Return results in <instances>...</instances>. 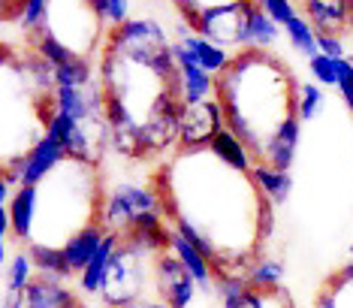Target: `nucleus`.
I'll return each mask as SVG.
<instances>
[{
  "mask_svg": "<svg viewBox=\"0 0 353 308\" xmlns=\"http://www.w3.org/2000/svg\"><path fill=\"white\" fill-rule=\"evenodd\" d=\"M100 85L112 124V145L130 160H145L179 142L184 103H160L154 94L184 100L172 43L154 19H130L112 28L103 46Z\"/></svg>",
  "mask_w": 353,
  "mask_h": 308,
  "instance_id": "nucleus-1",
  "label": "nucleus"
},
{
  "mask_svg": "<svg viewBox=\"0 0 353 308\" xmlns=\"http://www.w3.org/2000/svg\"><path fill=\"white\" fill-rule=\"evenodd\" d=\"M299 82L284 61L266 48H242L230 67L214 76V100L223 109V127L242 139L254 166L266 164L269 145L299 118Z\"/></svg>",
  "mask_w": 353,
  "mask_h": 308,
  "instance_id": "nucleus-2",
  "label": "nucleus"
},
{
  "mask_svg": "<svg viewBox=\"0 0 353 308\" xmlns=\"http://www.w3.org/2000/svg\"><path fill=\"white\" fill-rule=\"evenodd\" d=\"M151 215H163L160 197L154 188H139V184H118L106 200V212H103V224L115 236H127Z\"/></svg>",
  "mask_w": 353,
  "mask_h": 308,
  "instance_id": "nucleus-3",
  "label": "nucleus"
},
{
  "mask_svg": "<svg viewBox=\"0 0 353 308\" xmlns=\"http://www.w3.org/2000/svg\"><path fill=\"white\" fill-rule=\"evenodd\" d=\"M154 285H157V296L160 302H166L170 308H190L196 299V281L194 275L181 266V260L166 251L157 257L154 263Z\"/></svg>",
  "mask_w": 353,
  "mask_h": 308,
  "instance_id": "nucleus-4",
  "label": "nucleus"
},
{
  "mask_svg": "<svg viewBox=\"0 0 353 308\" xmlns=\"http://www.w3.org/2000/svg\"><path fill=\"white\" fill-rule=\"evenodd\" d=\"M223 127V109L214 100L203 103H190L181 112V127H179V145L181 148H205L212 145L214 133Z\"/></svg>",
  "mask_w": 353,
  "mask_h": 308,
  "instance_id": "nucleus-5",
  "label": "nucleus"
},
{
  "mask_svg": "<svg viewBox=\"0 0 353 308\" xmlns=\"http://www.w3.org/2000/svg\"><path fill=\"white\" fill-rule=\"evenodd\" d=\"M3 308H82V302L73 290L61 285V278L37 275L21 293L6 296Z\"/></svg>",
  "mask_w": 353,
  "mask_h": 308,
  "instance_id": "nucleus-6",
  "label": "nucleus"
},
{
  "mask_svg": "<svg viewBox=\"0 0 353 308\" xmlns=\"http://www.w3.org/2000/svg\"><path fill=\"white\" fill-rule=\"evenodd\" d=\"M172 52H175V61H179V70H181V85H184V106L190 103H203V100H212L214 94V76L205 73L199 67L196 55L190 52L188 46L181 43H172Z\"/></svg>",
  "mask_w": 353,
  "mask_h": 308,
  "instance_id": "nucleus-7",
  "label": "nucleus"
},
{
  "mask_svg": "<svg viewBox=\"0 0 353 308\" xmlns=\"http://www.w3.org/2000/svg\"><path fill=\"white\" fill-rule=\"evenodd\" d=\"M106 236H109L106 224H91V227H85L82 233H76V236L67 242V248H63L70 269L82 275L88 269V263L94 260V254L100 251V245H103V239Z\"/></svg>",
  "mask_w": 353,
  "mask_h": 308,
  "instance_id": "nucleus-8",
  "label": "nucleus"
},
{
  "mask_svg": "<svg viewBox=\"0 0 353 308\" xmlns=\"http://www.w3.org/2000/svg\"><path fill=\"white\" fill-rule=\"evenodd\" d=\"M118 242H121V236H115V233H109V236L103 239V245H100L97 254H94V260L88 263V269L82 275H79V287H82V293H103L109 269H112V260H115Z\"/></svg>",
  "mask_w": 353,
  "mask_h": 308,
  "instance_id": "nucleus-9",
  "label": "nucleus"
},
{
  "mask_svg": "<svg viewBox=\"0 0 353 308\" xmlns=\"http://www.w3.org/2000/svg\"><path fill=\"white\" fill-rule=\"evenodd\" d=\"M12 215V239L28 242L34 239V224H37V184H21L10 202Z\"/></svg>",
  "mask_w": 353,
  "mask_h": 308,
  "instance_id": "nucleus-10",
  "label": "nucleus"
},
{
  "mask_svg": "<svg viewBox=\"0 0 353 308\" xmlns=\"http://www.w3.org/2000/svg\"><path fill=\"white\" fill-rule=\"evenodd\" d=\"M170 251H172V254L181 260L184 269H188L190 275H194V281L199 285V290H208V287H212V278H214L212 263H208L205 257L199 254V251H196L194 245H190L188 239H181L175 230H172V248H170Z\"/></svg>",
  "mask_w": 353,
  "mask_h": 308,
  "instance_id": "nucleus-11",
  "label": "nucleus"
},
{
  "mask_svg": "<svg viewBox=\"0 0 353 308\" xmlns=\"http://www.w3.org/2000/svg\"><path fill=\"white\" fill-rule=\"evenodd\" d=\"M208 148L218 154L223 164H230L232 169H239V173H251V169H254L251 151H248L245 145H242V139H239L232 131H227V127H221V131L214 133V139H212Z\"/></svg>",
  "mask_w": 353,
  "mask_h": 308,
  "instance_id": "nucleus-12",
  "label": "nucleus"
},
{
  "mask_svg": "<svg viewBox=\"0 0 353 308\" xmlns=\"http://www.w3.org/2000/svg\"><path fill=\"white\" fill-rule=\"evenodd\" d=\"M181 43L196 55L199 67H203L205 73H212V76H221V73L230 67V61H232L230 55L223 52V46H214L212 39H205V37H199V34H188V28H184Z\"/></svg>",
  "mask_w": 353,
  "mask_h": 308,
  "instance_id": "nucleus-13",
  "label": "nucleus"
},
{
  "mask_svg": "<svg viewBox=\"0 0 353 308\" xmlns=\"http://www.w3.org/2000/svg\"><path fill=\"white\" fill-rule=\"evenodd\" d=\"M254 182L260 184L263 197H266L272 206H284L293 193V178L290 173H281V169H272V166H254Z\"/></svg>",
  "mask_w": 353,
  "mask_h": 308,
  "instance_id": "nucleus-14",
  "label": "nucleus"
},
{
  "mask_svg": "<svg viewBox=\"0 0 353 308\" xmlns=\"http://www.w3.org/2000/svg\"><path fill=\"white\" fill-rule=\"evenodd\" d=\"M30 257H34V266L39 275H52V278H73V269H70L67 263V254H63V248H52V245H28Z\"/></svg>",
  "mask_w": 353,
  "mask_h": 308,
  "instance_id": "nucleus-15",
  "label": "nucleus"
},
{
  "mask_svg": "<svg viewBox=\"0 0 353 308\" xmlns=\"http://www.w3.org/2000/svg\"><path fill=\"white\" fill-rule=\"evenodd\" d=\"M175 10H179L181 21L190 28V34H196L199 28V19L205 12H214V10H230V6H242L248 0H172Z\"/></svg>",
  "mask_w": 353,
  "mask_h": 308,
  "instance_id": "nucleus-16",
  "label": "nucleus"
},
{
  "mask_svg": "<svg viewBox=\"0 0 353 308\" xmlns=\"http://www.w3.org/2000/svg\"><path fill=\"white\" fill-rule=\"evenodd\" d=\"M34 272H37V266H34L30 251H15L10 257V263H6V296L21 293V290L37 278Z\"/></svg>",
  "mask_w": 353,
  "mask_h": 308,
  "instance_id": "nucleus-17",
  "label": "nucleus"
},
{
  "mask_svg": "<svg viewBox=\"0 0 353 308\" xmlns=\"http://www.w3.org/2000/svg\"><path fill=\"white\" fill-rule=\"evenodd\" d=\"M281 281H284V266L275 257H263L251 266L248 272V285L256 287V290H278Z\"/></svg>",
  "mask_w": 353,
  "mask_h": 308,
  "instance_id": "nucleus-18",
  "label": "nucleus"
},
{
  "mask_svg": "<svg viewBox=\"0 0 353 308\" xmlns=\"http://www.w3.org/2000/svg\"><path fill=\"white\" fill-rule=\"evenodd\" d=\"M284 30H287V39H290V46L296 48V52L308 55V58H314V55L320 52L317 48V30L311 28V21L305 19V15H296Z\"/></svg>",
  "mask_w": 353,
  "mask_h": 308,
  "instance_id": "nucleus-19",
  "label": "nucleus"
},
{
  "mask_svg": "<svg viewBox=\"0 0 353 308\" xmlns=\"http://www.w3.org/2000/svg\"><path fill=\"white\" fill-rule=\"evenodd\" d=\"M281 37V24H275L269 19L266 12H263V6L256 3H251V39H254V46L256 48H266V46H272L275 39Z\"/></svg>",
  "mask_w": 353,
  "mask_h": 308,
  "instance_id": "nucleus-20",
  "label": "nucleus"
},
{
  "mask_svg": "<svg viewBox=\"0 0 353 308\" xmlns=\"http://www.w3.org/2000/svg\"><path fill=\"white\" fill-rule=\"evenodd\" d=\"M54 82L58 88H88L91 85V61L73 58L63 67H54Z\"/></svg>",
  "mask_w": 353,
  "mask_h": 308,
  "instance_id": "nucleus-21",
  "label": "nucleus"
},
{
  "mask_svg": "<svg viewBox=\"0 0 353 308\" xmlns=\"http://www.w3.org/2000/svg\"><path fill=\"white\" fill-rule=\"evenodd\" d=\"M248 290H251V285H248L245 275H227V278H218V299H221V308H239Z\"/></svg>",
  "mask_w": 353,
  "mask_h": 308,
  "instance_id": "nucleus-22",
  "label": "nucleus"
},
{
  "mask_svg": "<svg viewBox=\"0 0 353 308\" xmlns=\"http://www.w3.org/2000/svg\"><path fill=\"white\" fill-rule=\"evenodd\" d=\"M326 106V97H323V88L317 85H302L299 88V118L302 121H314L320 112Z\"/></svg>",
  "mask_w": 353,
  "mask_h": 308,
  "instance_id": "nucleus-23",
  "label": "nucleus"
},
{
  "mask_svg": "<svg viewBox=\"0 0 353 308\" xmlns=\"http://www.w3.org/2000/svg\"><path fill=\"white\" fill-rule=\"evenodd\" d=\"M308 70L314 73V79L326 88H339V61L329 58V55L317 52L314 58H308Z\"/></svg>",
  "mask_w": 353,
  "mask_h": 308,
  "instance_id": "nucleus-24",
  "label": "nucleus"
},
{
  "mask_svg": "<svg viewBox=\"0 0 353 308\" xmlns=\"http://www.w3.org/2000/svg\"><path fill=\"white\" fill-rule=\"evenodd\" d=\"M256 3H260L263 12H266L275 24H281V28H287V24L299 15V10H296L293 0H256Z\"/></svg>",
  "mask_w": 353,
  "mask_h": 308,
  "instance_id": "nucleus-25",
  "label": "nucleus"
},
{
  "mask_svg": "<svg viewBox=\"0 0 353 308\" xmlns=\"http://www.w3.org/2000/svg\"><path fill=\"white\" fill-rule=\"evenodd\" d=\"M106 19L112 28H121L130 21V0H109L106 3Z\"/></svg>",
  "mask_w": 353,
  "mask_h": 308,
  "instance_id": "nucleus-26",
  "label": "nucleus"
},
{
  "mask_svg": "<svg viewBox=\"0 0 353 308\" xmlns=\"http://www.w3.org/2000/svg\"><path fill=\"white\" fill-rule=\"evenodd\" d=\"M317 48L329 58L341 61L344 58V39L341 37H332V34H317Z\"/></svg>",
  "mask_w": 353,
  "mask_h": 308,
  "instance_id": "nucleus-27",
  "label": "nucleus"
},
{
  "mask_svg": "<svg viewBox=\"0 0 353 308\" xmlns=\"http://www.w3.org/2000/svg\"><path fill=\"white\" fill-rule=\"evenodd\" d=\"M314 308H335V296H332V287L323 285L320 293L314 296Z\"/></svg>",
  "mask_w": 353,
  "mask_h": 308,
  "instance_id": "nucleus-28",
  "label": "nucleus"
},
{
  "mask_svg": "<svg viewBox=\"0 0 353 308\" xmlns=\"http://www.w3.org/2000/svg\"><path fill=\"white\" fill-rule=\"evenodd\" d=\"M339 94H341L344 106H347V109L353 112V76L347 79V82H339Z\"/></svg>",
  "mask_w": 353,
  "mask_h": 308,
  "instance_id": "nucleus-29",
  "label": "nucleus"
},
{
  "mask_svg": "<svg viewBox=\"0 0 353 308\" xmlns=\"http://www.w3.org/2000/svg\"><path fill=\"white\" fill-rule=\"evenodd\" d=\"M127 308H170V305L160 302V299H142V302H133V305H127Z\"/></svg>",
  "mask_w": 353,
  "mask_h": 308,
  "instance_id": "nucleus-30",
  "label": "nucleus"
},
{
  "mask_svg": "<svg viewBox=\"0 0 353 308\" xmlns=\"http://www.w3.org/2000/svg\"><path fill=\"white\" fill-rule=\"evenodd\" d=\"M106 3L109 0H94V6H97V12L103 15V19H106Z\"/></svg>",
  "mask_w": 353,
  "mask_h": 308,
  "instance_id": "nucleus-31",
  "label": "nucleus"
},
{
  "mask_svg": "<svg viewBox=\"0 0 353 308\" xmlns=\"http://www.w3.org/2000/svg\"><path fill=\"white\" fill-rule=\"evenodd\" d=\"M347 10H350V34H353V0H347Z\"/></svg>",
  "mask_w": 353,
  "mask_h": 308,
  "instance_id": "nucleus-32",
  "label": "nucleus"
},
{
  "mask_svg": "<svg viewBox=\"0 0 353 308\" xmlns=\"http://www.w3.org/2000/svg\"><path fill=\"white\" fill-rule=\"evenodd\" d=\"M302 3H308V0H299V6H302ZM335 3H347V0H335Z\"/></svg>",
  "mask_w": 353,
  "mask_h": 308,
  "instance_id": "nucleus-33",
  "label": "nucleus"
},
{
  "mask_svg": "<svg viewBox=\"0 0 353 308\" xmlns=\"http://www.w3.org/2000/svg\"><path fill=\"white\" fill-rule=\"evenodd\" d=\"M350 254H353V245H350Z\"/></svg>",
  "mask_w": 353,
  "mask_h": 308,
  "instance_id": "nucleus-34",
  "label": "nucleus"
}]
</instances>
